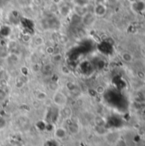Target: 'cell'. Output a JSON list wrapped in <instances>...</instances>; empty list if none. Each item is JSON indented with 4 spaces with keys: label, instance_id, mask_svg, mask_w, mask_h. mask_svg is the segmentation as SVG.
Wrapping results in <instances>:
<instances>
[{
    "label": "cell",
    "instance_id": "cell-1",
    "mask_svg": "<svg viewBox=\"0 0 145 146\" xmlns=\"http://www.w3.org/2000/svg\"><path fill=\"white\" fill-rule=\"evenodd\" d=\"M52 102H53V104L56 106H57V107L62 109V108L67 106L68 98H67V96L62 92L57 91L52 96Z\"/></svg>",
    "mask_w": 145,
    "mask_h": 146
},
{
    "label": "cell",
    "instance_id": "cell-2",
    "mask_svg": "<svg viewBox=\"0 0 145 146\" xmlns=\"http://www.w3.org/2000/svg\"><path fill=\"white\" fill-rule=\"evenodd\" d=\"M107 6L103 3H97L93 8V15L96 17H103L107 14Z\"/></svg>",
    "mask_w": 145,
    "mask_h": 146
},
{
    "label": "cell",
    "instance_id": "cell-3",
    "mask_svg": "<svg viewBox=\"0 0 145 146\" xmlns=\"http://www.w3.org/2000/svg\"><path fill=\"white\" fill-rule=\"evenodd\" d=\"M68 133L66 127H58L54 130V137L56 139H59V140L65 139L68 137Z\"/></svg>",
    "mask_w": 145,
    "mask_h": 146
},
{
    "label": "cell",
    "instance_id": "cell-4",
    "mask_svg": "<svg viewBox=\"0 0 145 146\" xmlns=\"http://www.w3.org/2000/svg\"><path fill=\"white\" fill-rule=\"evenodd\" d=\"M104 137L106 141L111 145H115L116 142L121 139V135L117 132H108Z\"/></svg>",
    "mask_w": 145,
    "mask_h": 146
},
{
    "label": "cell",
    "instance_id": "cell-5",
    "mask_svg": "<svg viewBox=\"0 0 145 146\" xmlns=\"http://www.w3.org/2000/svg\"><path fill=\"white\" fill-rule=\"evenodd\" d=\"M66 128L68 130V134H72V135H76L79 132V127L76 122H68V127Z\"/></svg>",
    "mask_w": 145,
    "mask_h": 146
},
{
    "label": "cell",
    "instance_id": "cell-6",
    "mask_svg": "<svg viewBox=\"0 0 145 146\" xmlns=\"http://www.w3.org/2000/svg\"><path fill=\"white\" fill-rule=\"evenodd\" d=\"M121 56L122 61L125 62H126V63H131L134 60V55L132 52L127 51V50L126 51H123L121 53Z\"/></svg>",
    "mask_w": 145,
    "mask_h": 146
},
{
    "label": "cell",
    "instance_id": "cell-7",
    "mask_svg": "<svg viewBox=\"0 0 145 146\" xmlns=\"http://www.w3.org/2000/svg\"><path fill=\"white\" fill-rule=\"evenodd\" d=\"M62 116L65 119V120H69L71 115H72V110L70 108H68V106H65L63 108H62Z\"/></svg>",
    "mask_w": 145,
    "mask_h": 146
},
{
    "label": "cell",
    "instance_id": "cell-8",
    "mask_svg": "<svg viewBox=\"0 0 145 146\" xmlns=\"http://www.w3.org/2000/svg\"><path fill=\"white\" fill-rule=\"evenodd\" d=\"M72 1L75 7H84V8H86L91 2V0H72Z\"/></svg>",
    "mask_w": 145,
    "mask_h": 146
},
{
    "label": "cell",
    "instance_id": "cell-9",
    "mask_svg": "<svg viewBox=\"0 0 145 146\" xmlns=\"http://www.w3.org/2000/svg\"><path fill=\"white\" fill-rule=\"evenodd\" d=\"M7 127H8V121L5 119V117L0 115V132L6 129Z\"/></svg>",
    "mask_w": 145,
    "mask_h": 146
},
{
    "label": "cell",
    "instance_id": "cell-10",
    "mask_svg": "<svg viewBox=\"0 0 145 146\" xmlns=\"http://www.w3.org/2000/svg\"><path fill=\"white\" fill-rule=\"evenodd\" d=\"M33 42H34V44H36L37 46H40L44 42V38L41 36H37L33 39Z\"/></svg>",
    "mask_w": 145,
    "mask_h": 146
},
{
    "label": "cell",
    "instance_id": "cell-11",
    "mask_svg": "<svg viewBox=\"0 0 145 146\" xmlns=\"http://www.w3.org/2000/svg\"><path fill=\"white\" fill-rule=\"evenodd\" d=\"M115 146H127L126 145V141L125 140H123L121 138L116 142V144L115 145Z\"/></svg>",
    "mask_w": 145,
    "mask_h": 146
},
{
    "label": "cell",
    "instance_id": "cell-12",
    "mask_svg": "<svg viewBox=\"0 0 145 146\" xmlns=\"http://www.w3.org/2000/svg\"><path fill=\"white\" fill-rule=\"evenodd\" d=\"M104 91H105V88H104L103 86H98L96 88V92H97L98 94H102V93H103V92H104Z\"/></svg>",
    "mask_w": 145,
    "mask_h": 146
},
{
    "label": "cell",
    "instance_id": "cell-13",
    "mask_svg": "<svg viewBox=\"0 0 145 146\" xmlns=\"http://www.w3.org/2000/svg\"><path fill=\"white\" fill-rule=\"evenodd\" d=\"M144 80V83H145V76H144V80Z\"/></svg>",
    "mask_w": 145,
    "mask_h": 146
},
{
    "label": "cell",
    "instance_id": "cell-14",
    "mask_svg": "<svg viewBox=\"0 0 145 146\" xmlns=\"http://www.w3.org/2000/svg\"><path fill=\"white\" fill-rule=\"evenodd\" d=\"M142 146H145V143H144V144H143V145H142Z\"/></svg>",
    "mask_w": 145,
    "mask_h": 146
}]
</instances>
